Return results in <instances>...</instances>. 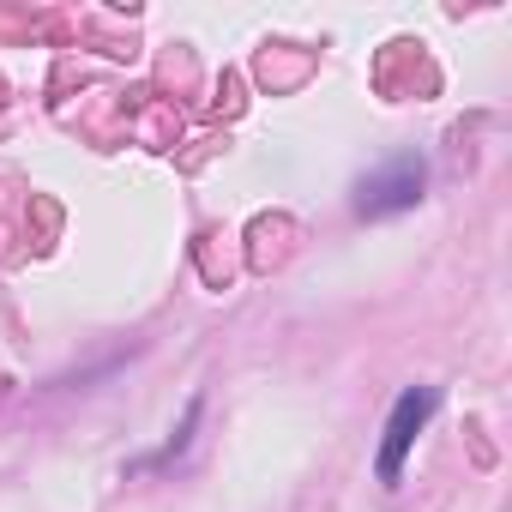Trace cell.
I'll return each instance as SVG.
<instances>
[{
    "instance_id": "7a4b0ae2",
    "label": "cell",
    "mask_w": 512,
    "mask_h": 512,
    "mask_svg": "<svg viewBox=\"0 0 512 512\" xmlns=\"http://www.w3.org/2000/svg\"><path fill=\"white\" fill-rule=\"evenodd\" d=\"M428 416H434V392H428V386L398 392V404H392V416H386L380 458H374L380 482H398V476H404V458H410V446H416V434H422V422H428Z\"/></svg>"
},
{
    "instance_id": "6da1fadb",
    "label": "cell",
    "mask_w": 512,
    "mask_h": 512,
    "mask_svg": "<svg viewBox=\"0 0 512 512\" xmlns=\"http://www.w3.org/2000/svg\"><path fill=\"white\" fill-rule=\"evenodd\" d=\"M422 187H428L422 157H392L386 169L362 175V187H356V211H362V217H392V211H410V205L422 199Z\"/></svg>"
}]
</instances>
